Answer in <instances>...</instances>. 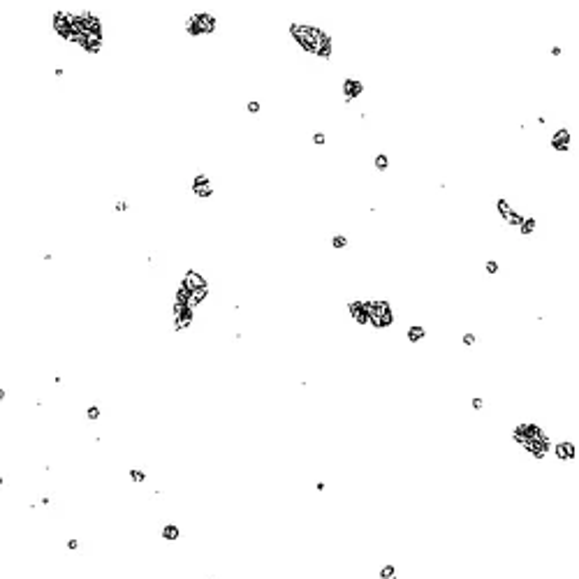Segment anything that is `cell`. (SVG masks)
I'll return each mask as SVG.
<instances>
[{"label": "cell", "mask_w": 579, "mask_h": 579, "mask_svg": "<svg viewBox=\"0 0 579 579\" xmlns=\"http://www.w3.org/2000/svg\"><path fill=\"white\" fill-rule=\"evenodd\" d=\"M551 454L556 456L558 461L568 463V461H575L577 459V445L572 440H558L554 442V450H551Z\"/></svg>", "instance_id": "10"}, {"label": "cell", "mask_w": 579, "mask_h": 579, "mask_svg": "<svg viewBox=\"0 0 579 579\" xmlns=\"http://www.w3.org/2000/svg\"><path fill=\"white\" fill-rule=\"evenodd\" d=\"M246 111H248V114H253V116H257L260 111H262V105H260L257 100H250V102H246Z\"/></svg>", "instance_id": "23"}, {"label": "cell", "mask_w": 579, "mask_h": 579, "mask_svg": "<svg viewBox=\"0 0 579 579\" xmlns=\"http://www.w3.org/2000/svg\"><path fill=\"white\" fill-rule=\"evenodd\" d=\"M290 35L304 51H308L311 56H315L320 61H329L331 53H334V40L331 35L322 28H317L313 23H290Z\"/></svg>", "instance_id": "2"}, {"label": "cell", "mask_w": 579, "mask_h": 579, "mask_svg": "<svg viewBox=\"0 0 579 579\" xmlns=\"http://www.w3.org/2000/svg\"><path fill=\"white\" fill-rule=\"evenodd\" d=\"M485 271H486L489 276H496V274H498V262H496V260H486Z\"/></svg>", "instance_id": "25"}, {"label": "cell", "mask_w": 579, "mask_h": 579, "mask_svg": "<svg viewBox=\"0 0 579 579\" xmlns=\"http://www.w3.org/2000/svg\"><path fill=\"white\" fill-rule=\"evenodd\" d=\"M378 577H380V579H391V577H396V565H394V563H385V565L380 568Z\"/></svg>", "instance_id": "21"}, {"label": "cell", "mask_w": 579, "mask_h": 579, "mask_svg": "<svg viewBox=\"0 0 579 579\" xmlns=\"http://www.w3.org/2000/svg\"><path fill=\"white\" fill-rule=\"evenodd\" d=\"M181 283L186 285L190 292H192V290H197V287H204V285H209V283H206V278H204V276H202L200 271H197V269H188V271L183 274V278H181Z\"/></svg>", "instance_id": "12"}, {"label": "cell", "mask_w": 579, "mask_h": 579, "mask_svg": "<svg viewBox=\"0 0 579 579\" xmlns=\"http://www.w3.org/2000/svg\"><path fill=\"white\" fill-rule=\"evenodd\" d=\"M74 21H77V14L74 12H67V10H56L51 16V26H53V32L65 40V42H72L74 37Z\"/></svg>", "instance_id": "5"}, {"label": "cell", "mask_w": 579, "mask_h": 579, "mask_svg": "<svg viewBox=\"0 0 579 579\" xmlns=\"http://www.w3.org/2000/svg\"><path fill=\"white\" fill-rule=\"evenodd\" d=\"M67 549H70V551H77V549H79V540H77V537H70V540H67Z\"/></svg>", "instance_id": "29"}, {"label": "cell", "mask_w": 579, "mask_h": 579, "mask_svg": "<svg viewBox=\"0 0 579 579\" xmlns=\"http://www.w3.org/2000/svg\"><path fill=\"white\" fill-rule=\"evenodd\" d=\"M209 297V285H204V287H197V290H192L190 292V308H195V306H200L204 299Z\"/></svg>", "instance_id": "16"}, {"label": "cell", "mask_w": 579, "mask_h": 579, "mask_svg": "<svg viewBox=\"0 0 579 579\" xmlns=\"http://www.w3.org/2000/svg\"><path fill=\"white\" fill-rule=\"evenodd\" d=\"M186 32L192 35V37H202V35H211L218 28V19L211 14V12H195L186 19Z\"/></svg>", "instance_id": "3"}, {"label": "cell", "mask_w": 579, "mask_h": 579, "mask_svg": "<svg viewBox=\"0 0 579 579\" xmlns=\"http://www.w3.org/2000/svg\"><path fill=\"white\" fill-rule=\"evenodd\" d=\"M510 438H512V442L516 447H521L524 452L531 454L537 461L547 459L551 454V450H554L551 436L535 422H519V424H515L512 431H510Z\"/></svg>", "instance_id": "1"}, {"label": "cell", "mask_w": 579, "mask_h": 579, "mask_svg": "<svg viewBox=\"0 0 579 579\" xmlns=\"http://www.w3.org/2000/svg\"><path fill=\"white\" fill-rule=\"evenodd\" d=\"M190 190H192V195L200 197V200H209V197H213V186H211L209 176H206L204 172H197V174L192 176V181H190Z\"/></svg>", "instance_id": "7"}, {"label": "cell", "mask_w": 579, "mask_h": 579, "mask_svg": "<svg viewBox=\"0 0 579 579\" xmlns=\"http://www.w3.org/2000/svg\"><path fill=\"white\" fill-rule=\"evenodd\" d=\"M496 213H498V218L505 222L507 227H519V225L524 222V218H526V216L519 213L505 197H498V200H496Z\"/></svg>", "instance_id": "6"}, {"label": "cell", "mask_w": 579, "mask_h": 579, "mask_svg": "<svg viewBox=\"0 0 579 579\" xmlns=\"http://www.w3.org/2000/svg\"><path fill=\"white\" fill-rule=\"evenodd\" d=\"M49 503H51V498H49V496H42V498H40V505H49Z\"/></svg>", "instance_id": "31"}, {"label": "cell", "mask_w": 579, "mask_h": 579, "mask_svg": "<svg viewBox=\"0 0 579 579\" xmlns=\"http://www.w3.org/2000/svg\"><path fill=\"white\" fill-rule=\"evenodd\" d=\"M406 338H408L410 343H420L422 338H426V327L424 325H410L408 327V331H406Z\"/></svg>", "instance_id": "15"}, {"label": "cell", "mask_w": 579, "mask_h": 579, "mask_svg": "<svg viewBox=\"0 0 579 579\" xmlns=\"http://www.w3.org/2000/svg\"><path fill=\"white\" fill-rule=\"evenodd\" d=\"M5 396H7V390H5V387H0V401H5Z\"/></svg>", "instance_id": "35"}, {"label": "cell", "mask_w": 579, "mask_h": 579, "mask_svg": "<svg viewBox=\"0 0 579 579\" xmlns=\"http://www.w3.org/2000/svg\"><path fill=\"white\" fill-rule=\"evenodd\" d=\"M341 93H343V100L350 105L355 97H359V95L364 93V81L357 79V77H345L343 84H341Z\"/></svg>", "instance_id": "9"}, {"label": "cell", "mask_w": 579, "mask_h": 579, "mask_svg": "<svg viewBox=\"0 0 579 579\" xmlns=\"http://www.w3.org/2000/svg\"><path fill=\"white\" fill-rule=\"evenodd\" d=\"M313 144H315V146H325L327 144L325 132H313Z\"/></svg>", "instance_id": "26"}, {"label": "cell", "mask_w": 579, "mask_h": 579, "mask_svg": "<svg viewBox=\"0 0 579 579\" xmlns=\"http://www.w3.org/2000/svg\"><path fill=\"white\" fill-rule=\"evenodd\" d=\"M461 343H463V345L470 347V345H475V343H477V336H475L473 331H466V334L461 336Z\"/></svg>", "instance_id": "24"}, {"label": "cell", "mask_w": 579, "mask_h": 579, "mask_svg": "<svg viewBox=\"0 0 579 579\" xmlns=\"http://www.w3.org/2000/svg\"><path fill=\"white\" fill-rule=\"evenodd\" d=\"M373 165H376L378 172H387L390 169V156L387 153H376L373 156Z\"/></svg>", "instance_id": "18"}, {"label": "cell", "mask_w": 579, "mask_h": 579, "mask_svg": "<svg viewBox=\"0 0 579 579\" xmlns=\"http://www.w3.org/2000/svg\"><path fill=\"white\" fill-rule=\"evenodd\" d=\"M535 123H537V125H545V123H547V118H545V116H537Z\"/></svg>", "instance_id": "34"}, {"label": "cell", "mask_w": 579, "mask_h": 579, "mask_svg": "<svg viewBox=\"0 0 579 579\" xmlns=\"http://www.w3.org/2000/svg\"><path fill=\"white\" fill-rule=\"evenodd\" d=\"M53 74H56V77L61 79V77H63V74H65V70H63V67H56V70H53Z\"/></svg>", "instance_id": "33"}, {"label": "cell", "mask_w": 579, "mask_h": 579, "mask_svg": "<svg viewBox=\"0 0 579 579\" xmlns=\"http://www.w3.org/2000/svg\"><path fill=\"white\" fill-rule=\"evenodd\" d=\"M366 308H369L371 322L369 325L373 329H390L394 325V308H391L390 301H366Z\"/></svg>", "instance_id": "4"}, {"label": "cell", "mask_w": 579, "mask_h": 579, "mask_svg": "<svg viewBox=\"0 0 579 579\" xmlns=\"http://www.w3.org/2000/svg\"><path fill=\"white\" fill-rule=\"evenodd\" d=\"M100 415H102V412H100V406H95V403H91V406L86 408V420L88 422H97Z\"/></svg>", "instance_id": "22"}, {"label": "cell", "mask_w": 579, "mask_h": 579, "mask_svg": "<svg viewBox=\"0 0 579 579\" xmlns=\"http://www.w3.org/2000/svg\"><path fill=\"white\" fill-rule=\"evenodd\" d=\"M470 406H473V410H482V408H485V399H482V396H473Z\"/></svg>", "instance_id": "27"}, {"label": "cell", "mask_w": 579, "mask_h": 579, "mask_svg": "<svg viewBox=\"0 0 579 579\" xmlns=\"http://www.w3.org/2000/svg\"><path fill=\"white\" fill-rule=\"evenodd\" d=\"M549 53H551L554 58H558V56H563V47H558V44H554V47H551V51H549Z\"/></svg>", "instance_id": "30"}, {"label": "cell", "mask_w": 579, "mask_h": 579, "mask_svg": "<svg viewBox=\"0 0 579 579\" xmlns=\"http://www.w3.org/2000/svg\"><path fill=\"white\" fill-rule=\"evenodd\" d=\"M127 477H130L135 485H144V482H146V473H144L141 468H130V470H127Z\"/></svg>", "instance_id": "20"}, {"label": "cell", "mask_w": 579, "mask_h": 579, "mask_svg": "<svg viewBox=\"0 0 579 579\" xmlns=\"http://www.w3.org/2000/svg\"><path fill=\"white\" fill-rule=\"evenodd\" d=\"M325 489H327L325 482H315V491H325Z\"/></svg>", "instance_id": "32"}, {"label": "cell", "mask_w": 579, "mask_h": 579, "mask_svg": "<svg viewBox=\"0 0 579 579\" xmlns=\"http://www.w3.org/2000/svg\"><path fill=\"white\" fill-rule=\"evenodd\" d=\"M347 246H350V239H347L345 234H334V236H331V248H334V250H345Z\"/></svg>", "instance_id": "19"}, {"label": "cell", "mask_w": 579, "mask_h": 579, "mask_svg": "<svg viewBox=\"0 0 579 579\" xmlns=\"http://www.w3.org/2000/svg\"><path fill=\"white\" fill-rule=\"evenodd\" d=\"M114 211H116V213H125V211H127V202L125 200H118L114 204Z\"/></svg>", "instance_id": "28"}, {"label": "cell", "mask_w": 579, "mask_h": 579, "mask_svg": "<svg viewBox=\"0 0 579 579\" xmlns=\"http://www.w3.org/2000/svg\"><path fill=\"white\" fill-rule=\"evenodd\" d=\"M391 579H399V575H396V577H391Z\"/></svg>", "instance_id": "36"}, {"label": "cell", "mask_w": 579, "mask_h": 579, "mask_svg": "<svg viewBox=\"0 0 579 579\" xmlns=\"http://www.w3.org/2000/svg\"><path fill=\"white\" fill-rule=\"evenodd\" d=\"M570 144H572V135H570L568 127H558L554 130V135L549 139V146L554 153H568L570 151Z\"/></svg>", "instance_id": "8"}, {"label": "cell", "mask_w": 579, "mask_h": 579, "mask_svg": "<svg viewBox=\"0 0 579 579\" xmlns=\"http://www.w3.org/2000/svg\"><path fill=\"white\" fill-rule=\"evenodd\" d=\"M347 313L350 317L357 322V325H369L371 322V315H369V308H366V301H359V299H352L347 301Z\"/></svg>", "instance_id": "11"}, {"label": "cell", "mask_w": 579, "mask_h": 579, "mask_svg": "<svg viewBox=\"0 0 579 579\" xmlns=\"http://www.w3.org/2000/svg\"><path fill=\"white\" fill-rule=\"evenodd\" d=\"M160 537H162L165 542H179V537H181L179 524H165L162 531H160Z\"/></svg>", "instance_id": "14"}, {"label": "cell", "mask_w": 579, "mask_h": 579, "mask_svg": "<svg viewBox=\"0 0 579 579\" xmlns=\"http://www.w3.org/2000/svg\"><path fill=\"white\" fill-rule=\"evenodd\" d=\"M535 227H537V218H533V216H526V218H524V222H521L516 230H519V234H521V236H531V234L535 232Z\"/></svg>", "instance_id": "17"}, {"label": "cell", "mask_w": 579, "mask_h": 579, "mask_svg": "<svg viewBox=\"0 0 579 579\" xmlns=\"http://www.w3.org/2000/svg\"><path fill=\"white\" fill-rule=\"evenodd\" d=\"M192 317H195V308H186V311L179 313V315H172V329H174V331H183V329H188L190 322H192Z\"/></svg>", "instance_id": "13"}]
</instances>
